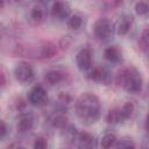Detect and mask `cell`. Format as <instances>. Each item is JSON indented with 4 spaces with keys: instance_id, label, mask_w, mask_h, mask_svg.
Instances as JSON below:
<instances>
[{
    "instance_id": "28",
    "label": "cell",
    "mask_w": 149,
    "mask_h": 149,
    "mask_svg": "<svg viewBox=\"0 0 149 149\" xmlns=\"http://www.w3.org/2000/svg\"><path fill=\"white\" fill-rule=\"evenodd\" d=\"M2 6H3V2H2V1H0V7H2Z\"/></svg>"
},
{
    "instance_id": "6",
    "label": "cell",
    "mask_w": 149,
    "mask_h": 149,
    "mask_svg": "<svg viewBox=\"0 0 149 149\" xmlns=\"http://www.w3.org/2000/svg\"><path fill=\"white\" fill-rule=\"evenodd\" d=\"M77 66L80 71H87L92 68V52L88 48H83L76 57Z\"/></svg>"
},
{
    "instance_id": "20",
    "label": "cell",
    "mask_w": 149,
    "mask_h": 149,
    "mask_svg": "<svg viewBox=\"0 0 149 149\" xmlns=\"http://www.w3.org/2000/svg\"><path fill=\"white\" fill-rule=\"evenodd\" d=\"M106 120L109 123H116V122H121L120 120V114H119V108H112L108 111L107 115H106Z\"/></svg>"
},
{
    "instance_id": "21",
    "label": "cell",
    "mask_w": 149,
    "mask_h": 149,
    "mask_svg": "<svg viewBox=\"0 0 149 149\" xmlns=\"http://www.w3.org/2000/svg\"><path fill=\"white\" fill-rule=\"evenodd\" d=\"M139 45H140V49L143 51V52H147L148 51V47H149V42H148V29H144L140 36V40H139Z\"/></svg>"
},
{
    "instance_id": "27",
    "label": "cell",
    "mask_w": 149,
    "mask_h": 149,
    "mask_svg": "<svg viewBox=\"0 0 149 149\" xmlns=\"http://www.w3.org/2000/svg\"><path fill=\"white\" fill-rule=\"evenodd\" d=\"M5 83H6V77H5V74L0 71V87H1L2 85H5Z\"/></svg>"
},
{
    "instance_id": "8",
    "label": "cell",
    "mask_w": 149,
    "mask_h": 149,
    "mask_svg": "<svg viewBox=\"0 0 149 149\" xmlns=\"http://www.w3.org/2000/svg\"><path fill=\"white\" fill-rule=\"evenodd\" d=\"M35 119H34V114L30 112H26L22 113L19 118V122H17V129L21 133H26L28 130H30L34 126Z\"/></svg>"
},
{
    "instance_id": "4",
    "label": "cell",
    "mask_w": 149,
    "mask_h": 149,
    "mask_svg": "<svg viewBox=\"0 0 149 149\" xmlns=\"http://www.w3.org/2000/svg\"><path fill=\"white\" fill-rule=\"evenodd\" d=\"M28 99H29L31 105L41 107V106H44L48 102V94H47L45 90L43 88V86L36 85L30 90Z\"/></svg>"
},
{
    "instance_id": "13",
    "label": "cell",
    "mask_w": 149,
    "mask_h": 149,
    "mask_svg": "<svg viewBox=\"0 0 149 149\" xmlns=\"http://www.w3.org/2000/svg\"><path fill=\"white\" fill-rule=\"evenodd\" d=\"M104 55H105V58L112 63H119L121 61V54H120L119 49L115 47L106 48L104 51Z\"/></svg>"
},
{
    "instance_id": "22",
    "label": "cell",
    "mask_w": 149,
    "mask_h": 149,
    "mask_svg": "<svg viewBox=\"0 0 149 149\" xmlns=\"http://www.w3.org/2000/svg\"><path fill=\"white\" fill-rule=\"evenodd\" d=\"M148 10H149L148 2H146V1H139V2H136V5H135V12L139 15H144V14L148 13Z\"/></svg>"
},
{
    "instance_id": "26",
    "label": "cell",
    "mask_w": 149,
    "mask_h": 149,
    "mask_svg": "<svg viewBox=\"0 0 149 149\" xmlns=\"http://www.w3.org/2000/svg\"><path fill=\"white\" fill-rule=\"evenodd\" d=\"M7 134V126L3 121H0V139H2Z\"/></svg>"
},
{
    "instance_id": "18",
    "label": "cell",
    "mask_w": 149,
    "mask_h": 149,
    "mask_svg": "<svg viewBox=\"0 0 149 149\" xmlns=\"http://www.w3.org/2000/svg\"><path fill=\"white\" fill-rule=\"evenodd\" d=\"M116 141V136L112 133H108V134H105L101 139V147L102 149H109L112 148V146L115 143Z\"/></svg>"
},
{
    "instance_id": "3",
    "label": "cell",
    "mask_w": 149,
    "mask_h": 149,
    "mask_svg": "<svg viewBox=\"0 0 149 149\" xmlns=\"http://www.w3.org/2000/svg\"><path fill=\"white\" fill-rule=\"evenodd\" d=\"M113 29L114 28H113L112 21L106 17H101V19L97 20L93 26V33H94L95 37L101 41L109 40L113 35Z\"/></svg>"
},
{
    "instance_id": "9",
    "label": "cell",
    "mask_w": 149,
    "mask_h": 149,
    "mask_svg": "<svg viewBox=\"0 0 149 149\" xmlns=\"http://www.w3.org/2000/svg\"><path fill=\"white\" fill-rule=\"evenodd\" d=\"M51 14L54 17L63 20V19H66L69 16L70 8H69L68 3L62 2V1H56V2H54L52 7H51Z\"/></svg>"
},
{
    "instance_id": "17",
    "label": "cell",
    "mask_w": 149,
    "mask_h": 149,
    "mask_svg": "<svg viewBox=\"0 0 149 149\" xmlns=\"http://www.w3.org/2000/svg\"><path fill=\"white\" fill-rule=\"evenodd\" d=\"M30 17H31L33 21L40 23V22H42L43 19H44V10H43L40 6H35V7H33V9L30 10Z\"/></svg>"
},
{
    "instance_id": "19",
    "label": "cell",
    "mask_w": 149,
    "mask_h": 149,
    "mask_svg": "<svg viewBox=\"0 0 149 149\" xmlns=\"http://www.w3.org/2000/svg\"><path fill=\"white\" fill-rule=\"evenodd\" d=\"M81 24H83V17L78 14L70 16L68 20V27L71 29H78L81 27Z\"/></svg>"
},
{
    "instance_id": "1",
    "label": "cell",
    "mask_w": 149,
    "mask_h": 149,
    "mask_svg": "<svg viewBox=\"0 0 149 149\" xmlns=\"http://www.w3.org/2000/svg\"><path fill=\"white\" fill-rule=\"evenodd\" d=\"M100 101L93 93H84L76 101V112L83 122H95L100 116Z\"/></svg>"
},
{
    "instance_id": "15",
    "label": "cell",
    "mask_w": 149,
    "mask_h": 149,
    "mask_svg": "<svg viewBox=\"0 0 149 149\" xmlns=\"http://www.w3.org/2000/svg\"><path fill=\"white\" fill-rule=\"evenodd\" d=\"M44 78H45V81L47 83H49L50 85H55V84L61 83L63 80L64 76H63L62 72H59L57 70H50V71H48L45 73V77Z\"/></svg>"
},
{
    "instance_id": "12",
    "label": "cell",
    "mask_w": 149,
    "mask_h": 149,
    "mask_svg": "<svg viewBox=\"0 0 149 149\" xmlns=\"http://www.w3.org/2000/svg\"><path fill=\"white\" fill-rule=\"evenodd\" d=\"M132 27V17L127 16V15H123L122 17H120L119 22H118V26H116V31L119 35H126L129 29Z\"/></svg>"
},
{
    "instance_id": "25",
    "label": "cell",
    "mask_w": 149,
    "mask_h": 149,
    "mask_svg": "<svg viewBox=\"0 0 149 149\" xmlns=\"http://www.w3.org/2000/svg\"><path fill=\"white\" fill-rule=\"evenodd\" d=\"M59 100H61L63 104H70V102L72 101V97H71L70 94L63 92V93L59 94Z\"/></svg>"
},
{
    "instance_id": "16",
    "label": "cell",
    "mask_w": 149,
    "mask_h": 149,
    "mask_svg": "<svg viewBox=\"0 0 149 149\" xmlns=\"http://www.w3.org/2000/svg\"><path fill=\"white\" fill-rule=\"evenodd\" d=\"M50 122L56 128H64L66 126V123H68V118L62 113H56V114H54L51 116Z\"/></svg>"
},
{
    "instance_id": "10",
    "label": "cell",
    "mask_w": 149,
    "mask_h": 149,
    "mask_svg": "<svg viewBox=\"0 0 149 149\" xmlns=\"http://www.w3.org/2000/svg\"><path fill=\"white\" fill-rule=\"evenodd\" d=\"M77 146L79 149H92L94 146V136L87 132H80L77 136Z\"/></svg>"
},
{
    "instance_id": "23",
    "label": "cell",
    "mask_w": 149,
    "mask_h": 149,
    "mask_svg": "<svg viewBox=\"0 0 149 149\" xmlns=\"http://www.w3.org/2000/svg\"><path fill=\"white\" fill-rule=\"evenodd\" d=\"M116 149H136V147L132 140L123 139L116 144Z\"/></svg>"
},
{
    "instance_id": "5",
    "label": "cell",
    "mask_w": 149,
    "mask_h": 149,
    "mask_svg": "<svg viewBox=\"0 0 149 149\" xmlns=\"http://www.w3.org/2000/svg\"><path fill=\"white\" fill-rule=\"evenodd\" d=\"M14 76H15L16 80H19L21 83H27L34 78V70L28 63L21 62L15 66Z\"/></svg>"
},
{
    "instance_id": "7",
    "label": "cell",
    "mask_w": 149,
    "mask_h": 149,
    "mask_svg": "<svg viewBox=\"0 0 149 149\" xmlns=\"http://www.w3.org/2000/svg\"><path fill=\"white\" fill-rule=\"evenodd\" d=\"M88 78L92 79V80H94V81L108 84V83H109V79H111V76H109L108 71H107L105 68L97 66V68H93V69L90 71Z\"/></svg>"
},
{
    "instance_id": "14",
    "label": "cell",
    "mask_w": 149,
    "mask_h": 149,
    "mask_svg": "<svg viewBox=\"0 0 149 149\" xmlns=\"http://www.w3.org/2000/svg\"><path fill=\"white\" fill-rule=\"evenodd\" d=\"M118 108H119V114H120V120H121V121H125V120L129 119V118L133 115L134 109H135L134 104L130 102V101L123 104L121 107H118Z\"/></svg>"
},
{
    "instance_id": "2",
    "label": "cell",
    "mask_w": 149,
    "mask_h": 149,
    "mask_svg": "<svg viewBox=\"0 0 149 149\" xmlns=\"http://www.w3.org/2000/svg\"><path fill=\"white\" fill-rule=\"evenodd\" d=\"M118 84L130 93H139L142 90V76L135 68H127L118 74Z\"/></svg>"
},
{
    "instance_id": "29",
    "label": "cell",
    "mask_w": 149,
    "mask_h": 149,
    "mask_svg": "<svg viewBox=\"0 0 149 149\" xmlns=\"http://www.w3.org/2000/svg\"><path fill=\"white\" fill-rule=\"evenodd\" d=\"M16 149H24V148H22V147H19V148H16Z\"/></svg>"
},
{
    "instance_id": "24",
    "label": "cell",
    "mask_w": 149,
    "mask_h": 149,
    "mask_svg": "<svg viewBox=\"0 0 149 149\" xmlns=\"http://www.w3.org/2000/svg\"><path fill=\"white\" fill-rule=\"evenodd\" d=\"M48 148V142L44 137H36L34 142V149H47Z\"/></svg>"
},
{
    "instance_id": "11",
    "label": "cell",
    "mask_w": 149,
    "mask_h": 149,
    "mask_svg": "<svg viewBox=\"0 0 149 149\" xmlns=\"http://www.w3.org/2000/svg\"><path fill=\"white\" fill-rule=\"evenodd\" d=\"M57 52V48L52 42H43L40 47V56L42 58H50L55 56Z\"/></svg>"
}]
</instances>
